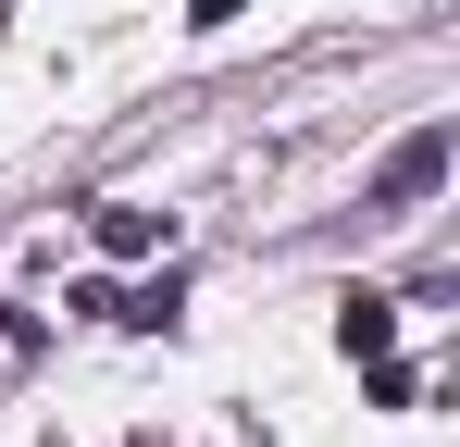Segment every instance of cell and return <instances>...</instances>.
Segmentation results:
<instances>
[{"label":"cell","instance_id":"3","mask_svg":"<svg viewBox=\"0 0 460 447\" xmlns=\"http://www.w3.org/2000/svg\"><path fill=\"white\" fill-rule=\"evenodd\" d=\"M385 336H398V298H349L336 311V348L349 361H385Z\"/></svg>","mask_w":460,"mask_h":447},{"label":"cell","instance_id":"4","mask_svg":"<svg viewBox=\"0 0 460 447\" xmlns=\"http://www.w3.org/2000/svg\"><path fill=\"white\" fill-rule=\"evenodd\" d=\"M236 13H249V0H187V25H236Z\"/></svg>","mask_w":460,"mask_h":447},{"label":"cell","instance_id":"1","mask_svg":"<svg viewBox=\"0 0 460 447\" xmlns=\"http://www.w3.org/2000/svg\"><path fill=\"white\" fill-rule=\"evenodd\" d=\"M448 162H460V137H448V125H411V137L385 149V174H374V212H423V199L448 187Z\"/></svg>","mask_w":460,"mask_h":447},{"label":"cell","instance_id":"2","mask_svg":"<svg viewBox=\"0 0 460 447\" xmlns=\"http://www.w3.org/2000/svg\"><path fill=\"white\" fill-rule=\"evenodd\" d=\"M87 236H100L112 261H150V249H162V212H137V199H100V212H87Z\"/></svg>","mask_w":460,"mask_h":447}]
</instances>
